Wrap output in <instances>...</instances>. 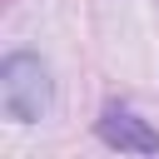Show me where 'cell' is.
<instances>
[{
    "label": "cell",
    "instance_id": "cell-1",
    "mask_svg": "<svg viewBox=\"0 0 159 159\" xmlns=\"http://www.w3.org/2000/svg\"><path fill=\"white\" fill-rule=\"evenodd\" d=\"M0 104L20 124H30L50 109V75L35 55H10L0 65Z\"/></svg>",
    "mask_w": 159,
    "mask_h": 159
},
{
    "label": "cell",
    "instance_id": "cell-2",
    "mask_svg": "<svg viewBox=\"0 0 159 159\" xmlns=\"http://www.w3.org/2000/svg\"><path fill=\"white\" fill-rule=\"evenodd\" d=\"M99 139L114 144V149H124V154H159V134H154L139 114H129V109H119V104H109V109L99 114Z\"/></svg>",
    "mask_w": 159,
    "mask_h": 159
}]
</instances>
